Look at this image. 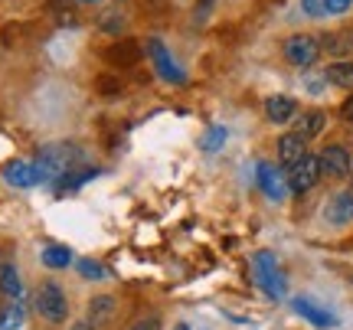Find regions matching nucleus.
<instances>
[{
  "label": "nucleus",
  "mask_w": 353,
  "mask_h": 330,
  "mask_svg": "<svg viewBox=\"0 0 353 330\" xmlns=\"http://www.w3.org/2000/svg\"><path fill=\"white\" fill-rule=\"evenodd\" d=\"M144 52H148V59H151V69L164 79V82H170V85H183V82H187V72L180 69V63L170 56V50H167L161 39H148Z\"/></svg>",
  "instance_id": "nucleus-5"
},
{
  "label": "nucleus",
  "mask_w": 353,
  "mask_h": 330,
  "mask_svg": "<svg viewBox=\"0 0 353 330\" xmlns=\"http://www.w3.org/2000/svg\"><path fill=\"white\" fill-rule=\"evenodd\" d=\"M324 219L330 226H353V190L334 193L324 206Z\"/></svg>",
  "instance_id": "nucleus-10"
},
{
  "label": "nucleus",
  "mask_w": 353,
  "mask_h": 330,
  "mask_svg": "<svg viewBox=\"0 0 353 330\" xmlns=\"http://www.w3.org/2000/svg\"><path fill=\"white\" fill-rule=\"evenodd\" d=\"M79 164H82V151L76 144H50L39 154L37 170L43 180H65L69 174H76Z\"/></svg>",
  "instance_id": "nucleus-1"
},
{
  "label": "nucleus",
  "mask_w": 353,
  "mask_h": 330,
  "mask_svg": "<svg viewBox=\"0 0 353 330\" xmlns=\"http://www.w3.org/2000/svg\"><path fill=\"white\" fill-rule=\"evenodd\" d=\"M131 330H161V320H157V318H144V320H138Z\"/></svg>",
  "instance_id": "nucleus-28"
},
{
  "label": "nucleus",
  "mask_w": 353,
  "mask_h": 330,
  "mask_svg": "<svg viewBox=\"0 0 353 330\" xmlns=\"http://www.w3.org/2000/svg\"><path fill=\"white\" fill-rule=\"evenodd\" d=\"M114 311H118V305H114L112 294L92 298V301H88V324H92V327H101V324H108V320L114 318Z\"/></svg>",
  "instance_id": "nucleus-14"
},
{
  "label": "nucleus",
  "mask_w": 353,
  "mask_h": 330,
  "mask_svg": "<svg viewBox=\"0 0 353 330\" xmlns=\"http://www.w3.org/2000/svg\"><path fill=\"white\" fill-rule=\"evenodd\" d=\"M321 39L311 37V33H291L285 43H281V56L288 59L291 65L298 69H311V65L321 59Z\"/></svg>",
  "instance_id": "nucleus-4"
},
{
  "label": "nucleus",
  "mask_w": 353,
  "mask_h": 330,
  "mask_svg": "<svg viewBox=\"0 0 353 330\" xmlns=\"http://www.w3.org/2000/svg\"><path fill=\"white\" fill-rule=\"evenodd\" d=\"M72 330H92V324H88V320H79V324H72Z\"/></svg>",
  "instance_id": "nucleus-29"
},
{
  "label": "nucleus",
  "mask_w": 353,
  "mask_h": 330,
  "mask_svg": "<svg viewBox=\"0 0 353 330\" xmlns=\"http://www.w3.org/2000/svg\"><path fill=\"white\" fill-rule=\"evenodd\" d=\"M138 59H141V46L134 39L112 43V50H108V63H114V65H134Z\"/></svg>",
  "instance_id": "nucleus-16"
},
{
  "label": "nucleus",
  "mask_w": 353,
  "mask_h": 330,
  "mask_svg": "<svg viewBox=\"0 0 353 330\" xmlns=\"http://www.w3.org/2000/svg\"><path fill=\"white\" fill-rule=\"evenodd\" d=\"M341 118L347 125H353V95H347V102L341 105Z\"/></svg>",
  "instance_id": "nucleus-27"
},
{
  "label": "nucleus",
  "mask_w": 353,
  "mask_h": 330,
  "mask_svg": "<svg viewBox=\"0 0 353 330\" xmlns=\"http://www.w3.org/2000/svg\"><path fill=\"white\" fill-rule=\"evenodd\" d=\"M317 164H321V177L341 180L350 174V151L343 144H327L324 151L317 154Z\"/></svg>",
  "instance_id": "nucleus-8"
},
{
  "label": "nucleus",
  "mask_w": 353,
  "mask_h": 330,
  "mask_svg": "<svg viewBox=\"0 0 353 330\" xmlns=\"http://www.w3.org/2000/svg\"><path fill=\"white\" fill-rule=\"evenodd\" d=\"M3 180H7L10 187H17V190H30V187L43 183L37 164H30V161H10V164L3 167Z\"/></svg>",
  "instance_id": "nucleus-11"
},
{
  "label": "nucleus",
  "mask_w": 353,
  "mask_h": 330,
  "mask_svg": "<svg viewBox=\"0 0 353 330\" xmlns=\"http://www.w3.org/2000/svg\"><path fill=\"white\" fill-rule=\"evenodd\" d=\"M298 114V102L291 99V95H268L265 99V118L272 121V125H285Z\"/></svg>",
  "instance_id": "nucleus-13"
},
{
  "label": "nucleus",
  "mask_w": 353,
  "mask_h": 330,
  "mask_svg": "<svg viewBox=\"0 0 353 330\" xmlns=\"http://www.w3.org/2000/svg\"><path fill=\"white\" fill-rule=\"evenodd\" d=\"M255 180H259V190L272 200V203H285L288 200V177L281 174V167L268 164V161H262V164L255 167Z\"/></svg>",
  "instance_id": "nucleus-7"
},
{
  "label": "nucleus",
  "mask_w": 353,
  "mask_h": 330,
  "mask_svg": "<svg viewBox=\"0 0 353 330\" xmlns=\"http://www.w3.org/2000/svg\"><path fill=\"white\" fill-rule=\"evenodd\" d=\"M76 268H79V275H82L85 281H101L105 278V268H101L99 262H92V258H79Z\"/></svg>",
  "instance_id": "nucleus-23"
},
{
  "label": "nucleus",
  "mask_w": 353,
  "mask_h": 330,
  "mask_svg": "<svg viewBox=\"0 0 353 330\" xmlns=\"http://www.w3.org/2000/svg\"><path fill=\"white\" fill-rule=\"evenodd\" d=\"M301 13L311 17V20H324L327 10H324V0H301Z\"/></svg>",
  "instance_id": "nucleus-25"
},
{
  "label": "nucleus",
  "mask_w": 353,
  "mask_h": 330,
  "mask_svg": "<svg viewBox=\"0 0 353 330\" xmlns=\"http://www.w3.org/2000/svg\"><path fill=\"white\" fill-rule=\"evenodd\" d=\"M324 127H327V114L321 112V108H314V112H304L301 118L294 121V131H298V134H304L307 141L317 138Z\"/></svg>",
  "instance_id": "nucleus-15"
},
{
  "label": "nucleus",
  "mask_w": 353,
  "mask_h": 330,
  "mask_svg": "<svg viewBox=\"0 0 353 330\" xmlns=\"http://www.w3.org/2000/svg\"><path fill=\"white\" fill-rule=\"evenodd\" d=\"M327 82L337 89H353V63L350 59H337L327 65Z\"/></svg>",
  "instance_id": "nucleus-19"
},
{
  "label": "nucleus",
  "mask_w": 353,
  "mask_h": 330,
  "mask_svg": "<svg viewBox=\"0 0 353 330\" xmlns=\"http://www.w3.org/2000/svg\"><path fill=\"white\" fill-rule=\"evenodd\" d=\"M226 138H229V131L223 125H216V127H210L206 134H203V151L206 154H216L223 144H226Z\"/></svg>",
  "instance_id": "nucleus-22"
},
{
  "label": "nucleus",
  "mask_w": 353,
  "mask_h": 330,
  "mask_svg": "<svg viewBox=\"0 0 353 330\" xmlns=\"http://www.w3.org/2000/svg\"><path fill=\"white\" fill-rule=\"evenodd\" d=\"M291 311H294L298 318H304L311 327H317V330L337 327V314L327 311V307L314 305V301H307V298H291Z\"/></svg>",
  "instance_id": "nucleus-9"
},
{
  "label": "nucleus",
  "mask_w": 353,
  "mask_h": 330,
  "mask_svg": "<svg viewBox=\"0 0 353 330\" xmlns=\"http://www.w3.org/2000/svg\"><path fill=\"white\" fill-rule=\"evenodd\" d=\"M0 291L7 294L10 301L23 298V281H20V271L13 265H0Z\"/></svg>",
  "instance_id": "nucleus-17"
},
{
  "label": "nucleus",
  "mask_w": 353,
  "mask_h": 330,
  "mask_svg": "<svg viewBox=\"0 0 353 330\" xmlns=\"http://www.w3.org/2000/svg\"><path fill=\"white\" fill-rule=\"evenodd\" d=\"M353 7V0H324V10H327V17H341V13H347Z\"/></svg>",
  "instance_id": "nucleus-26"
},
{
  "label": "nucleus",
  "mask_w": 353,
  "mask_h": 330,
  "mask_svg": "<svg viewBox=\"0 0 353 330\" xmlns=\"http://www.w3.org/2000/svg\"><path fill=\"white\" fill-rule=\"evenodd\" d=\"M350 281H353V278H350Z\"/></svg>",
  "instance_id": "nucleus-32"
},
{
  "label": "nucleus",
  "mask_w": 353,
  "mask_h": 330,
  "mask_svg": "<svg viewBox=\"0 0 353 330\" xmlns=\"http://www.w3.org/2000/svg\"><path fill=\"white\" fill-rule=\"evenodd\" d=\"M79 3H101V0H79Z\"/></svg>",
  "instance_id": "nucleus-31"
},
{
  "label": "nucleus",
  "mask_w": 353,
  "mask_h": 330,
  "mask_svg": "<svg viewBox=\"0 0 353 330\" xmlns=\"http://www.w3.org/2000/svg\"><path fill=\"white\" fill-rule=\"evenodd\" d=\"M33 305H37V314L50 324H63L65 314H69V301H65L63 288L56 281H43L33 294Z\"/></svg>",
  "instance_id": "nucleus-3"
},
{
  "label": "nucleus",
  "mask_w": 353,
  "mask_h": 330,
  "mask_svg": "<svg viewBox=\"0 0 353 330\" xmlns=\"http://www.w3.org/2000/svg\"><path fill=\"white\" fill-rule=\"evenodd\" d=\"M288 190L294 193V196H304V193H311L317 187V180H321V164H317L314 154H304L298 164L288 167Z\"/></svg>",
  "instance_id": "nucleus-6"
},
{
  "label": "nucleus",
  "mask_w": 353,
  "mask_h": 330,
  "mask_svg": "<svg viewBox=\"0 0 353 330\" xmlns=\"http://www.w3.org/2000/svg\"><path fill=\"white\" fill-rule=\"evenodd\" d=\"M321 50H327L330 56H350L353 52V30H343V33H330V37L321 39Z\"/></svg>",
  "instance_id": "nucleus-18"
},
{
  "label": "nucleus",
  "mask_w": 353,
  "mask_h": 330,
  "mask_svg": "<svg viewBox=\"0 0 353 330\" xmlns=\"http://www.w3.org/2000/svg\"><path fill=\"white\" fill-rule=\"evenodd\" d=\"M95 85H99V95H105V99H114V95H121V82H118V79H112V76H101Z\"/></svg>",
  "instance_id": "nucleus-24"
},
{
  "label": "nucleus",
  "mask_w": 353,
  "mask_h": 330,
  "mask_svg": "<svg viewBox=\"0 0 353 330\" xmlns=\"http://www.w3.org/2000/svg\"><path fill=\"white\" fill-rule=\"evenodd\" d=\"M174 330H190V324H176V327Z\"/></svg>",
  "instance_id": "nucleus-30"
},
{
  "label": "nucleus",
  "mask_w": 353,
  "mask_h": 330,
  "mask_svg": "<svg viewBox=\"0 0 353 330\" xmlns=\"http://www.w3.org/2000/svg\"><path fill=\"white\" fill-rule=\"evenodd\" d=\"M304 154H307V138H304V134L291 131V134H281V138H278V161H281V167L298 164Z\"/></svg>",
  "instance_id": "nucleus-12"
},
{
  "label": "nucleus",
  "mask_w": 353,
  "mask_h": 330,
  "mask_svg": "<svg viewBox=\"0 0 353 330\" xmlns=\"http://www.w3.org/2000/svg\"><path fill=\"white\" fill-rule=\"evenodd\" d=\"M43 265L46 268H69L72 265V252L59 245V242H50V245H43Z\"/></svg>",
  "instance_id": "nucleus-20"
},
{
  "label": "nucleus",
  "mask_w": 353,
  "mask_h": 330,
  "mask_svg": "<svg viewBox=\"0 0 353 330\" xmlns=\"http://www.w3.org/2000/svg\"><path fill=\"white\" fill-rule=\"evenodd\" d=\"M26 324V307L20 301L0 307V330H20Z\"/></svg>",
  "instance_id": "nucleus-21"
},
{
  "label": "nucleus",
  "mask_w": 353,
  "mask_h": 330,
  "mask_svg": "<svg viewBox=\"0 0 353 330\" xmlns=\"http://www.w3.org/2000/svg\"><path fill=\"white\" fill-rule=\"evenodd\" d=\"M252 275H255V285L262 288L272 301H285V294H288V281H285V271L278 265L275 252H255L252 255Z\"/></svg>",
  "instance_id": "nucleus-2"
}]
</instances>
